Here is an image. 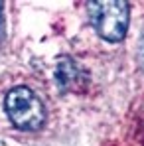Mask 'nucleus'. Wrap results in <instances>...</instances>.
I'll use <instances>...</instances> for the list:
<instances>
[{"label": "nucleus", "mask_w": 144, "mask_h": 146, "mask_svg": "<svg viewBox=\"0 0 144 146\" xmlns=\"http://www.w3.org/2000/svg\"><path fill=\"white\" fill-rule=\"evenodd\" d=\"M4 107L8 119L20 130H38L46 122L44 103L28 87H14L8 91Z\"/></svg>", "instance_id": "nucleus-1"}, {"label": "nucleus", "mask_w": 144, "mask_h": 146, "mask_svg": "<svg viewBox=\"0 0 144 146\" xmlns=\"http://www.w3.org/2000/svg\"><path fill=\"white\" fill-rule=\"evenodd\" d=\"M87 12L97 34L107 42H120L126 36L130 6L126 2H89Z\"/></svg>", "instance_id": "nucleus-2"}, {"label": "nucleus", "mask_w": 144, "mask_h": 146, "mask_svg": "<svg viewBox=\"0 0 144 146\" xmlns=\"http://www.w3.org/2000/svg\"><path fill=\"white\" fill-rule=\"evenodd\" d=\"M55 81L61 91H79L85 85V75L73 59H61L55 69Z\"/></svg>", "instance_id": "nucleus-3"}, {"label": "nucleus", "mask_w": 144, "mask_h": 146, "mask_svg": "<svg viewBox=\"0 0 144 146\" xmlns=\"http://www.w3.org/2000/svg\"><path fill=\"white\" fill-rule=\"evenodd\" d=\"M138 61L144 69V30H142V36H140V44H138Z\"/></svg>", "instance_id": "nucleus-4"}, {"label": "nucleus", "mask_w": 144, "mask_h": 146, "mask_svg": "<svg viewBox=\"0 0 144 146\" xmlns=\"http://www.w3.org/2000/svg\"><path fill=\"white\" fill-rule=\"evenodd\" d=\"M0 36H2V2H0Z\"/></svg>", "instance_id": "nucleus-5"}]
</instances>
